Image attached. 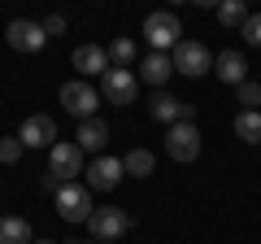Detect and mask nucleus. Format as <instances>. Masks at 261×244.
Here are the masks:
<instances>
[{"label":"nucleus","mask_w":261,"mask_h":244,"mask_svg":"<svg viewBox=\"0 0 261 244\" xmlns=\"http://www.w3.org/2000/svg\"><path fill=\"white\" fill-rule=\"evenodd\" d=\"M144 35H148L152 53H166V48H178L183 44V27H178V18L170 9H157L144 18Z\"/></svg>","instance_id":"f257e3e1"},{"label":"nucleus","mask_w":261,"mask_h":244,"mask_svg":"<svg viewBox=\"0 0 261 244\" xmlns=\"http://www.w3.org/2000/svg\"><path fill=\"white\" fill-rule=\"evenodd\" d=\"M87 231H92L96 244H109V240H122L130 231V214L118 205H100L92 218H87Z\"/></svg>","instance_id":"f03ea898"},{"label":"nucleus","mask_w":261,"mask_h":244,"mask_svg":"<svg viewBox=\"0 0 261 244\" xmlns=\"http://www.w3.org/2000/svg\"><path fill=\"white\" fill-rule=\"evenodd\" d=\"M57 214L65 218V223H87V218L96 214V205H92V188L87 183H65L61 192H57Z\"/></svg>","instance_id":"7ed1b4c3"},{"label":"nucleus","mask_w":261,"mask_h":244,"mask_svg":"<svg viewBox=\"0 0 261 244\" xmlns=\"http://www.w3.org/2000/svg\"><path fill=\"white\" fill-rule=\"evenodd\" d=\"M214 70V53H209L200 39H183L174 48V75H187V79H200Z\"/></svg>","instance_id":"20e7f679"},{"label":"nucleus","mask_w":261,"mask_h":244,"mask_svg":"<svg viewBox=\"0 0 261 244\" xmlns=\"http://www.w3.org/2000/svg\"><path fill=\"white\" fill-rule=\"evenodd\" d=\"M83 157L87 153L79 149V144H57V149L48 153V175H57L61 183H79V175H87Z\"/></svg>","instance_id":"39448f33"},{"label":"nucleus","mask_w":261,"mask_h":244,"mask_svg":"<svg viewBox=\"0 0 261 244\" xmlns=\"http://www.w3.org/2000/svg\"><path fill=\"white\" fill-rule=\"evenodd\" d=\"M166 153L174 161H196L200 157V127L196 122H174L166 131Z\"/></svg>","instance_id":"423d86ee"},{"label":"nucleus","mask_w":261,"mask_h":244,"mask_svg":"<svg viewBox=\"0 0 261 244\" xmlns=\"http://www.w3.org/2000/svg\"><path fill=\"white\" fill-rule=\"evenodd\" d=\"M18 140H22V149H48V153L61 144L57 140V122L48 118V113H31V118L18 127Z\"/></svg>","instance_id":"0eeeda50"},{"label":"nucleus","mask_w":261,"mask_h":244,"mask_svg":"<svg viewBox=\"0 0 261 244\" xmlns=\"http://www.w3.org/2000/svg\"><path fill=\"white\" fill-rule=\"evenodd\" d=\"M96 105H100V92L96 87H87L83 79H74V83H65L61 87V109L65 113H74V118H96Z\"/></svg>","instance_id":"6e6552de"},{"label":"nucleus","mask_w":261,"mask_h":244,"mask_svg":"<svg viewBox=\"0 0 261 244\" xmlns=\"http://www.w3.org/2000/svg\"><path fill=\"white\" fill-rule=\"evenodd\" d=\"M135 92H140V79L130 75V70H113L109 66L100 75V96L109 105H130V101H135Z\"/></svg>","instance_id":"1a4fd4ad"},{"label":"nucleus","mask_w":261,"mask_h":244,"mask_svg":"<svg viewBox=\"0 0 261 244\" xmlns=\"http://www.w3.org/2000/svg\"><path fill=\"white\" fill-rule=\"evenodd\" d=\"M126 179V166H122L118 157H96L92 166H87V188L92 192H113Z\"/></svg>","instance_id":"9d476101"},{"label":"nucleus","mask_w":261,"mask_h":244,"mask_svg":"<svg viewBox=\"0 0 261 244\" xmlns=\"http://www.w3.org/2000/svg\"><path fill=\"white\" fill-rule=\"evenodd\" d=\"M5 35H9V48H18V53H39V48L48 44L44 22H27V18H13Z\"/></svg>","instance_id":"9b49d317"},{"label":"nucleus","mask_w":261,"mask_h":244,"mask_svg":"<svg viewBox=\"0 0 261 244\" xmlns=\"http://www.w3.org/2000/svg\"><path fill=\"white\" fill-rule=\"evenodd\" d=\"M148 113L157 122H170V127H174V122H192V105L187 101H178V96H170V92H157L148 101Z\"/></svg>","instance_id":"f8f14e48"},{"label":"nucleus","mask_w":261,"mask_h":244,"mask_svg":"<svg viewBox=\"0 0 261 244\" xmlns=\"http://www.w3.org/2000/svg\"><path fill=\"white\" fill-rule=\"evenodd\" d=\"M214 70H218V79H222V83H231V87L248 83V61H244V53H235V48H226V53H218Z\"/></svg>","instance_id":"ddd939ff"},{"label":"nucleus","mask_w":261,"mask_h":244,"mask_svg":"<svg viewBox=\"0 0 261 244\" xmlns=\"http://www.w3.org/2000/svg\"><path fill=\"white\" fill-rule=\"evenodd\" d=\"M140 75H144V83L166 87L170 75H174V57H166V53H148V57H144V66H140Z\"/></svg>","instance_id":"4468645a"},{"label":"nucleus","mask_w":261,"mask_h":244,"mask_svg":"<svg viewBox=\"0 0 261 244\" xmlns=\"http://www.w3.org/2000/svg\"><path fill=\"white\" fill-rule=\"evenodd\" d=\"M74 70H79V75H105V70H109V53H105L100 44L74 48Z\"/></svg>","instance_id":"2eb2a0df"},{"label":"nucleus","mask_w":261,"mask_h":244,"mask_svg":"<svg viewBox=\"0 0 261 244\" xmlns=\"http://www.w3.org/2000/svg\"><path fill=\"white\" fill-rule=\"evenodd\" d=\"M74 144L83 153H100L105 144H109V127H105L100 118H87V122H79V135H74Z\"/></svg>","instance_id":"dca6fc26"},{"label":"nucleus","mask_w":261,"mask_h":244,"mask_svg":"<svg viewBox=\"0 0 261 244\" xmlns=\"http://www.w3.org/2000/svg\"><path fill=\"white\" fill-rule=\"evenodd\" d=\"M0 244H35V235H31V223H27V218L5 214V218H0Z\"/></svg>","instance_id":"f3484780"},{"label":"nucleus","mask_w":261,"mask_h":244,"mask_svg":"<svg viewBox=\"0 0 261 244\" xmlns=\"http://www.w3.org/2000/svg\"><path fill=\"white\" fill-rule=\"evenodd\" d=\"M235 135H240L244 144H261V113L257 109L235 113Z\"/></svg>","instance_id":"a211bd4d"},{"label":"nucleus","mask_w":261,"mask_h":244,"mask_svg":"<svg viewBox=\"0 0 261 244\" xmlns=\"http://www.w3.org/2000/svg\"><path fill=\"white\" fill-rule=\"evenodd\" d=\"M248 18H252V9L244 0H222V5H218V22H222V27H244Z\"/></svg>","instance_id":"6ab92c4d"},{"label":"nucleus","mask_w":261,"mask_h":244,"mask_svg":"<svg viewBox=\"0 0 261 244\" xmlns=\"http://www.w3.org/2000/svg\"><path fill=\"white\" fill-rule=\"evenodd\" d=\"M105 53H109V66H113V70H126L130 61H135V39L118 35V39H113L109 48H105Z\"/></svg>","instance_id":"aec40b11"},{"label":"nucleus","mask_w":261,"mask_h":244,"mask_svg":"<svg viewBox=\"0 0 261 244\" xmlns=\"http://www.w3.org/2000/svg\"><path fill=\"white\" fill-rule=\"evenodd\" d=\"M122 166H126V175H135V179H148L157 161H152V153H148V149H130L126 157H122Z\"/></svg>","instance_id":"412c9836"},{"label":"nucleus","mask_w":261,"mask_h":244,"mask_svg":"<svg viewBox=\"0 0 261 244\" xmlns=\"http://www.w3.org/2000/svg\"><path fill=\"white\" fill-rule=\"evenodd\" d=\"M235 96H240L244 109H257V105H261V83H252V79H248V83L235 87Z\"/></svg>","instance_id":"4be33fe9"},{"label":"nucleus","mask_w":261,"mask_h":244,"mask_svg":"<svg viewBox=\"0 0 261 244\" xmlns=\"http://www.w3.org/2000/svg\"><path fill=\"white\" fill-rule=\"evenodd\" d=\"M18 157H22V140H18V135H5V140H0V161L13 166Z\"/></svg>","instance_id":"5701e85b"},{"label":"nucleus","mask_w":261,"mask_h":244,"mask_svg":"<svg viewBox=\"0 0 261 244\" xmlns=\"http://www.w3.org/2000/svg\"><path fill=\"white\" fill-rule=\"evenodd\" d=\"M240 35H244V39H248V44H252V48H261V13H252V18H248V22H244V27H240Z\"/></svg>","instance_id":"b1692460"},{"label":"nucleus","mask_w":261,"mask_h":244,"mask_svg":"<svg viewBox=\"0 0 261 244\" xmlns=\"http://www.w3.org/2000/svg\"><path fill=\"white\" fill-rule=\"evenodd\" d=\"M61 31H65V18H61V13L44 18V35H48V39H53V35H61Z\"/></svg>","instance_id":"393cba45"},{"label":"nucleus","mask_w":261,"mask_h":244,"mask_svg":"<svg viewBox=\"0 0 261 244\" xmlns=\"http://www.w3.org/2000/svg\"><path fill=\"white\" fill-rule=\"evenodd\" d=\"M35 244H57V240H35Z\"/></svg>","instance_id":"a878e982"},{"label":"nucleus","mask_w":261,"mask_h":244,"mask_svg":"<svg viewBox=\"0 0 261 244\" xmlns=\"http://www.w3.org/2000/svg\"><path fill=\"white\" fill-rule=\"evenodd\" d=\"M74 244H79V240H74ZM87 244H96V240H87Z\"/></svg>","instance_id":"bb28decb"}]
</instances>
